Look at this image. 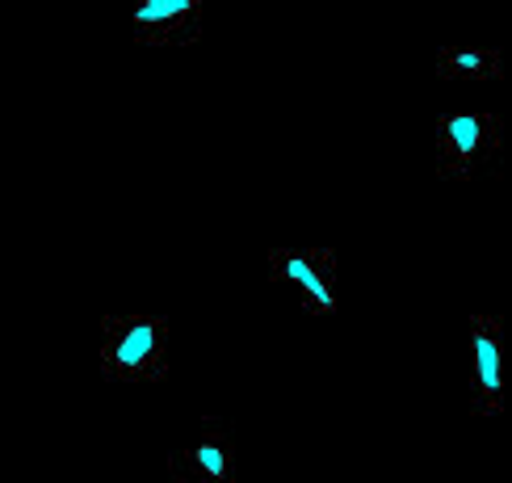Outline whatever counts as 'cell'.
<instances>
[{"instance_id": "6da1fadb", "label": "cell", "mask_w": 512, "mask_h": 483, "mask_svg": "<svg viewBox=\"0 0 512 483\" xmlns=\"http://www.w3.org/2000/svg\"><path fill=\"white\" fill-rule=\"evenodd\" d=\"M101 374L114 383H160L168 374V324L160 315H110L101 320Z\"/></svg>"}, {"instance_id": "7a4b0ae2", "label": "cell", "mask_w": 512, "mask_h": 483, "mask_svg": "<svg viewBox=\"0 0 512 483\" xmlns=\"http://www.w3.org/2000/svg\"><path fill=\"white\" fill-rule=\"evenodd\" d=\"M500 118L487 110H454L437 122V177L475 181L500 160Z\"/></svg>"}, {"instance_id": "3957f363", "label": "cell", "mask_w": 512, "mask_h": 483, "mask_svg": "<svg viewBox=\"0 0 512 483\" xmlns=\"http://www.w3.org/2000/svg\"><path fill=\"white\" fill-rule=\"evenodd\" d=\"M269 282L290 290L298 307L311 315H324V320L340 307V257L332 248H319V244L269 248Z\"/></svg>"}, {"instance_id": "277c9868", "label": "cell", "mask_w": 512, "mask_h": 483, "mask_svg": "<svg viewBox=\"0 0 512 483\" xmlns=\"http://www.w3.org/2000/svg\"><path fill=\"white\" fill-rule=\"evenodd\" d=\"M508 408L504 378V320L475 311L471 315V416L492 420Z\"/></svg>"}, {"instance_id": "5b68a950", "label": "cell", "mask_w": 512, "mask_h": 483, "mask_svg": "<svg viewBox=\"0 0 512 483\" xmlns=\"http://www.w3.org/2000/svg\"><path fill=\"white\" fill-rule=\"evenodd\" d=\"M236 437L223 420H202L181 446L168 454V471L181 483H231L236 479Z\"/></svg>"}, {"instance_id": "8992f818", "label": "cell", "mask_w": 512, "mask_h": 483, "mask_svg": "<svg viewBox=\"0 0 512 483\" xmlns=\"http://www.w3.org/2000/svg\"><path fill=\"white\" fill-rule=\"evenodd\" d=\"M202 34V0H135V38L152 47H189Z\"/></svg>"}, {"instance_id": "52a82bcc", "label": "cell", "mask_w": 512, "mask_h": 483, "mask_svg": "<svg viewBox=\"0 0 512 483\" xmlns=\"http://www.w3.org/2000/svg\"><path fill=\"white\" fill-rule=\"evenodd\" d=\"M433 72L450 84H496L504 80V59L496 47H471V42H454L441 47Z\"/></svg>"}]
</instances>
